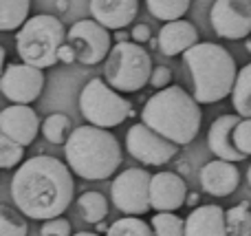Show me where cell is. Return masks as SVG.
Instances as JSON below:
<instances>
[{"mask_svg": "<svg viewBox=\"0 0 251 236\" xmlns=\"http://www.w3.org/2000/svg\"><path fill=\"white\" fill-rule=\"evenodd\" d=\"M247 51H249V53H251V38H249V40H247Z\"/></svg>", "mask_w": 251, "mask_h": 236, "instance_id": "cell-39", "label": "cell"}, {"mask_svg": "<svg viewBox=\"0 0 251 236\" xmlns=\"http://www.w3.org/2000/svg\"><path fill=\"white\" fill-rule=\"evenodd\" d=\"M29 225L20 210L0 206V236H26Z\"/></svg>", "mask_w": 251, "mask_h": 236, "instance_id": "cell-27", "label": "cell"}, {"mask_svg": "<svg viewBox=\"0 0 251 236\" xmlns=\"http://www.w3.org/2000/svg\"><path fill=\"white\" fill-rule=\"evenodd\" d=\"M152 57L137 42H117L106 60V82L122 93H137L152 78Z\"/></svg>", "mask_w": 251, "mask_h": 236, "instance_id": "cell-6", "label": "cell"}, {"mask_svg": "<svg viewBox=\"0 0 251 236\" xmlns=\"http://www.w3.org/2000/svg\"><path fill=\"white\" fill-rule=\"evenodd\" d=\"M209 22L221 38L243 40L251 33V0H216Z\"/></svg>", "mask_w": 251, "mask_h": 236, "instance_id": "cell-11", "label": "cell"}, {"mask_svg": "<svg viewBox=\"0 0 251 236\" xmlns=\"http://www.w3.org/2000/svg\"><path fill=\"white\" fill-rule=\"evenodd\" d=\"M199 44V29L187 20H176L163 25L159 31V49L165 55H178Z\"/></svg>", "mask_w": 251, "mask_h": 236, "instance_id": "cell-19", "label": "cell"}, {"mask_svg": "<svg viewBox=\"0 0 251 236\" xmlns=\"http://www.w3.org/2000/svg\"><path fill=\"white\" fill-rule=\"evenodd\" d=\"M196 203H199V194H196V192H190V194H187V206L194 208Z\"/></svg>", "mask_w": 251, "mask_h": 236, "instance_id": "cell-35", "label": "cell"}, {"mask_svg": "<svg viewBox=\"0 0 251 236\" xmlns=\"http://www.w3.org/2000/svg\"><path fill=\"white\" fill-rule=\"evenodd\" d=\"M201 188L212 197H229L236 192L240 184V172L231 161H209L201 168Z\"/></svg>", "mask_w": 251, "mask_h": 236, "instance_id": "cell-16", "label": "cell"}, {"mask_svg": "<svg viewBox=\"0 0 251 236\" xmlns=\"http://www.w3.org/2000/svg\"><path fill=\"white\" fill-rule=\"evenodd\" d=\"M71 119L62 113H53L49 115L42 122V135L47 141L51 144H66L71 137Z\"/></svg>", "mask_w": 251, "mask_h": 236, "instance_id": "cell-24", "label": "cell"}, {"mask_svg": "<svg viewBox=\"0 0 251 236\" xmlns=\"http://www.w3.org/2000/svg\"><path fill=\"white\" fill-rule=\"evenodd\" d=\"M183 62L194 82V100L199 104H216L234 93L238 69L225 47L214 42H199L183 53Z\"/></svg>", "mask_w": 251, "mask_h": 236, "instance_id": "cell-4", "label": "cell"}, {"mask_svg": "<svg viewBox=\"0 0 251 236\" xmlns=\"http://www.w3.org/2000/svg\"><path fill=\"white\" fill-rule=\"evenodd\" d=\"M66 44L75 51L77 62L86 66L108 60L110 51H113L108 29L97 20H77L66 33Z\"/></svg>", "mask_w": 251, "mask_h": 236, "instance_id": "cell-9", "label": "cell"}, {"mask_svg": "<svg viewBox=\"0 0 251 236\" xmlns=\"http://www.w3.org/2000/svg\"><path fill=\"white\" fill-rule=\"evenodd\" d=\"M2 95L13 104H26L35 102L44 88L42 69H35L29 64H7L0 79Z\"/></svg>", "mask_w": 251, "mask_h": 236, "instance_id": "cell-12", "label": "cell"}, {"mask_svg": "<svg viewBox=\"0 0 251 236\" xmlns=\"http://www.w3.org/2000/svg\"><path fill=\"white\" fill-rule=\"evenodd\" d=\"M79 110L91 126L115 128L132 113V106L106 79L93 78L79 93Z\"/></svg>", "mask_w": 251, "mask_h": 236, "instance_id": "cell-7", "label": "cell"}, {"mask_svg": "<svg viewBox=\"0 0 251 236\" xmlns=\"http://www.w3.org/2000/svg\"><path fill=\"white\" fill-rule=\"evenodd\" d=\"M126 150L146 166H165L176 157L178 146L141 122L130 126L126 132Z\"/></svg>", "mask_w": 251, "mask_h": 236, "instance_id": "cell-10", "label": "cell"}, {"mask_svg": "<svg viewBox=\"0 0 251 236\" xmlns=\"http://www.w3.org/2000/svg\"><path fill=\"white\" fill-rule=\"evenodd\" d=\"M77 210L86 223L97 225L108 216V201H106V197L101 192L88 190V192H84L82 197L77 199Z\"/></svg>", "mask_w": 251, "mask_h": 236, "instance_id": "cell-21", "label": "cell"}, {"mask_svg": "<svg viewBox=\"0 0 251 236\" xmlns=\"http://www.w3.org/2000/svg\"><path fill=\"white\" fill-rule=\"evenodd\" d=\"M150 181L152 175L143 168H128L117 175L110 185V197L117 210L128 216H139L152 210L150 203Z\"/></svg>", "mask_w": 251, "mask_h": 236, "instance_id": "cell-8", "label": "cell"}, {"mask_svg": "<svg viewBox=\"0 0 251 236\" xmlns=\"http://www.w3.org/2000/svg\"><path fill=\"white\" fill-rule=\"evenodd\" d=\"M66 33L69 31L55 16L49 13L31 16L16 35V49L22 64L47 69L60 62L57 53L66 44Z\"/></svg>", "mask_w": 251, "mask_h": 236, "instance_id": "cell-5", "label": "cell"}, {"mask_svg": "<svg viewBox=\"0 0 251 236\" xmlns=\"http://www.w3.org/2000/svg\"><path fill=\"white\" fill-rule=\"evenodd\" d=\"M187 185L176 172H156L150 181V203L156 212H176L187 203Z\"/></svg>", "mask_w": 251, "mask_h": 236, "instance_id": "cell-14", "label": "cell"}, {"mask_svg": "<svg viewBox=\"0 0 251 236\" xmlns=\"http://www.w3.org/2000/svg\"><path fill=\"white\" fill-rule=\"evenodd\" d=\"M243 122L240 115H221L218 119H214V124L209 126L207 132V146L218 159L223 161H243L245 155L236 148L234 144V131L236 126Z\"/></svg>", "mask_w": 251, "mask_h": 236, "instance_id": "cell-15", "label": "cell"}, {"mask_svg": "<svg viewBox=\"0 0 251 236\" xmlns=\"http://www.w3.org/2000/svg\"><path fill=\"white\" fill-rule=\"evenodd\" d=\"M150 225L154 236H185V221L174 212H156Z\"/></svg>", "mask_w": 251, "mask_h": 236, "instance_id": "cell-25", "label": "cell"}, {"mask_svg": "<svg viewBox=\"0 0 251 236\" xmlns=\"http://www.w3.org/2000/svg\"><path fill=\"white\" fill-rule=\"evenodd\" d=\"M57 57H60V62H64V64H71L73 60H77L75 57V51L69 47V44H64V47L60 49V53H57Z\"/></svg>", "mask_w": 251, "mask_h": 236, "instance_id": "cell-34", "label": "cell"}, {"mask_svg": "<svg viewBox=\"0 0 251 236\" xmlns=\"http://www.w3.org/2000/svg\"><path fill=\"white\" fill-rule=\"evenodd\" d=\"M185 236H229L227 210L214 203L194 208L185 219Z\"/></svg>", "mask_w": 251, "mask_h": 236, "instance_id": "cell-17", "label": "cell"}, {"mask_svg": "<svg viewBox=\"0 0 251 236\" xmlns=\"http://www.w3.org/2000/svg\"><path fill=\"white\" fill-rule=\"evenodd\" d=\"M40 128V117L31 106L11 104L0 113V132L20 146H29L35 141Z\"/></svg>", "mask_w": 251, "mask_h": 236, "instance_id": "cell-13", "label": "cell"}, {"mask_svg": "<svg viewBox=\"0 0 251 236\" xmlns=\"http://www.w3.org/2000/svg\"><path fill=\"white\" fill-rule=\"evenodd\" d=\"M247 181H249V185H251V166H249V170H247Z\"/></svg>", "mask_w": 251, "mask_h": 236, "instance_id": "cell-38", "label": "cell"}, {"mask_svg": "<svg viewBox=\"0 0 251 236\" xmlns=\"http://www.w3.org/2000/svg\"><path fill=\"white\" fill-rule=\"evenodd\" d=\"M227 234L229 236H251L249 203H238V206L227 210Z\"/></svg>", "mask_w": 251, "mask_h": 236, "instance_id": "cell-26", "label": "cell"}, {"mask_svg": "<svg viewBox=\"0 0 251 236\" xmlns=\"http://www.w3.org/2000/svg\"><path fill=\"white\" fill-rule=\"evenodd\" d=\"M97 230H100V232H104V230H106V225H104V221H101V223H97ZM106 232H108V230H106Z\"/></svg>", "mask_w": 251, "mask_h": 236, "instance_id": "cell-37", "label": "cell"}, {"mask_svg": "<svg viewBox=\"0 0 251 236\" xmlns=\"http://www.w3.org/2000/svg\"><path fill=\"white\" fill-rule=\"evenodd\" d=\"M139 0H91V16L106 29H124L134 20Z\"/></svg>", "mask_w": 251, "mask_h": 236, "instance_id": "cell-18", "label": "cell"}, {"mask_svg": "<svg viewBox=\"0 0 251 236\" xmlns=\"http://www.w3.org/2000/svg\"><path fill=\"white\" fill-rule=\"evenodd\" d=\"M73 236H100V234H95V232H77V234H73Z\"/></svg>", "mask_w": 251, "mask_h": 236, "instance_id": "cell-36", "label": "cell"}, {"mask_svg": "<svg viewBox=\"0 0 251 236\" xmlns=\"http://www.w3.org/2000/svg\"><path fill=\"white\" fill-rule=\"evenodd\" d=\"M231 102H234L236 115H240L243 119H251V62L238 71Z\"/></svg>", "mask_w": 251, "mask_h": 236, "instance_id": "cell-22", "label": "cell"}, {"mask_svg": "<svg viewBox=\"0 0 251 236\" xmlns=\"http://www.w3.org/2000/svg\"><path fill=\"white\" fill-rule=\"evenodd\" d=\"M234 144L245 157H251V119H243L234 131Z\"/></svg>", "mask_w": 251, "mask_h": 236, "instance_id": "cell-30", "label": "cell"}, {"mask_svg": "<svg viewBox=\"0 0 251 236\" xmlns=\"http://www.w3.org/2000/svg\"><path fill=\"white\" fill-rule=\"evenodd\" d=\"M148 11L156 18V20L176 22L181 20V16H185V11L190 9V0H146Z\"/></svg>", "mask_w": 251, "mask_h": 236, "instance_id": "cell-23", "label": "cell"}, {"mask_svg": "<svg viewBox=\"0 0 251 236\" xmlns=\"http://www.w3.org/2000/svg\"><path fill=\"white\" fill-rule=\"evenodd\" d=\"M132 40L137 44H143V42H148V40H150V26L148 25H134L132 26Z\"/></svg>", "mask_w": 251, "mask_h": 236, "instance_id": "cell-33", "label": "cell"}, {"mask_svg": "<svg viewBox=\"0 0 251 236\" xmlns=\"http://www.w3.org/2000/svg\"><path fill=\"white\" fill-rule=\"evenodd\" d=\"M71 168L49 155L31 157L11 177V199L25 216L51 221L66 212L75 184Z\"/></svg>", "mask_w": 251, "mask_h": 236, "instance_id": "cell-1", "label": "cell"}, {"mask_svg": "<svg viewBox=\"0 0 251 236\" xmlns=\"http://www.w3.org/2000/svg\"><path fill=\"white\" fill-rule=\"evenodd\" d=\"M106 236H154V232L152 225H148L139 216H124L110 225Z\"/></svg>", "mask_w": 251, "mask_h": 236, "instance_id": "cell-28", "label": "cell"}, {"mask_svg": "<svg viewBox=\"0 0 251 236\" xmlns=\"http://www.w3.org/2000/svg\"><path fill=\"white\" fill-rule=\"evenodd\" d=\"M25 157V146L11 141L9 137L0 135V168L2 170H9V168L18 166Z\"/></svg>", "mask_w": 251, "mask_h": 236, "instance_id": "cell-29", "label": "cell"}, {"mask_svg": "<svg viewBox=\"0 0 251 236\" xmlns=\"http://www.w3.org/2000/svg\"><path fill=\"white\" fill-rule=\"evenodd\" d=\"M40 236H73L71 234V223L64 219V216L44 221V225L40 228Z\"/></svg>", "mask_w": 251, "mask_h": 236, "instance_id": "cell-31", "label": "cell"}, {"mask_svg": "<svg viewBox=\"0 0 251 236\" xmlns=\"http://www.w3.org/2000/svg\"><path fill=\"white\" fill-rule=\"evenodd\" d=\"M69 168L86 181H101L115 175L122 163V144L106 128L77 126L64 144Z\"/></svg>", "mask_w": 251, "mask_h": 236, "instance_id": "cell-3", "label": "cell"}, {"mask_svg": "<svg viewBox=\"0 0 251 236\" xmlns=\"http://www.w3.org/2000/svg\"><path fill=\"white\" fill-rule=\"evenodd\" d=\"M170 82H172V71L168 69V66H154V71H152V78H150V86H154L156 91H163V88L170 86Z\"/></svg>", "mask_w": 251, "mask_h": 236, "instance_id": "cell-32", "label": "cell"}, {"mask_svg": "<svg viewBox=\"0 0 251 236\" xmlns=\"http://www.w3.org/2000/svg\"><path fill=\"white\" fill-rule=\"evenodd\" d=\"M201 119L199 102L181 86L156 91L141 110V122L176 146H187L196 139Z\"/></svg>", "mask_w": 251, "mask_h": 236, "instance_id": "cell-2", "label": "cell"}, {"mask_svg": "<svg viewBox=\"0 0 251 236\" xmlns=\"http://www.w3.org/2000/svg\"><path fill=\"white\" fill-rule=\"evenodd\" d=\"M31 0H0V29L16 31L29 20Z\"/></svg>", "mask_w": 251, "mask_h": 236, "instance_id": "cell-20", "label": "cell"}]
</instances>
